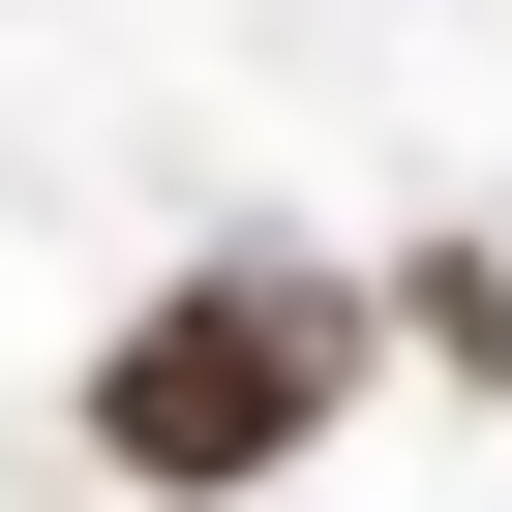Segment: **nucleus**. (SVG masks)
I'll return each instance as SVG.
<instances>
[{
    "label": "nucleus",
    "instance_id": "f257e3e1",
    "mask_svg": "<svg viewBox=\"0 0 512 512\" xmlns=\"http://www.w3.org/2000/svg\"><path fill=\"white\" fill-rule=\"evenodd\" d=\"M362 362H392V302H362V272L211 241V272H151V302L91 332V452H121L151 512H241V482H302V452L362 422Z\"/></svg>",
    "mask_w": 512,
    "mask_h": 512
},
{
    "label": "nucleus",
    "instance_id": "f03ea898",
    "mask_svg": "<svg viewBox=\"0 0 512 512\" xmlns=\"http://www.w3.org/2000/svg\"><path fill=\"white\" fill-rule=\"evenodd\" d=\"M392 362L422 392H512V241H422V272H392Z\"/></svg>",
    "mask_w": 512,
    "mask_h": 512
}]
</instances>
